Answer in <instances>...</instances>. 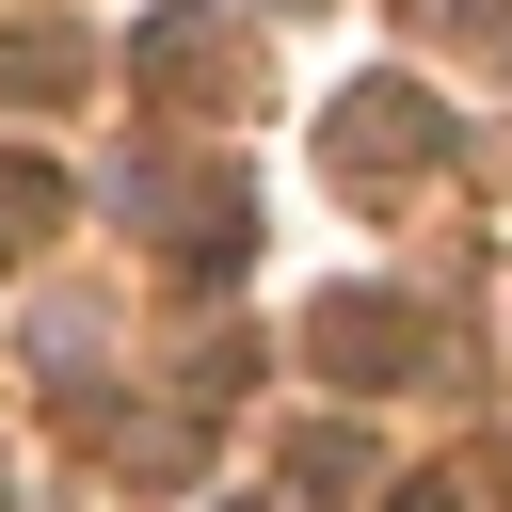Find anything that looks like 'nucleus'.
Returning <instances> with one entry per match:
<instances>
[{
	"label": "nucleus",
	"instance_id": "nucleus-8",
	"mask_svg": "<svg viewBox=\"0 0 512 512\" xmlns=\"http://www.w3.org/2000/svg\"><path fill=\"white\" fill-rule=\"evenodd\" d=\"M288 496H384L368 432H288Z\"/></svg>",
	"mask_w": 512,
	"mask_h": 512
},
{
	"label": "nucleus",
	"instance_id": "nucleus-1",
	"mask_svg": "<svg viewBox=\"0 0 512 512\" xmlns=\"http://www.w3.org/2000/svg\"><path fill=\"white\" fill-rule=\"evenodd\" d=\"M448 160V112L416 96V80H352L336 96V192H400V176H432Z\"/></svg>",
	"mask_w": 512,
	"mask_h": 512
},
{
	"label": "nucleus",
	"instance_id": "nucleus-11",
	"mask_svg": "<svg viewBox=\"0 0 512 512\" xmlns=\"http://www.w3.org/2000/svg\"><path fill=\"white\" fill-rule=\"evenodd\" d=\"M496 496H512V448H496Z\"/></svg>",
	"mask_w": 512,
	"mask_h": 512
},
{
	"label": "nucleus",
	"instance_id": "nucleus-2",
	"mask_svg": "<svg viewBox=\"0 0 512 512\" xmlns=\"http://www.w3.org/2000/svg\"><path fill=\"white\" fill-rule=\"evenodd\" d=\"M128 208L176 240V272H192V288H224V272L256 256V176H144Z\"/></svg>",
	"mask_w": 512,
	"mask_h": 512
},
{
	"label": "nucleus",
	"instance_id": "nucleus-12",
	"mask_svg": "<svg viewBox=\"0 0 512 512\" xmlns=\"http://www.w3.org/2000/svg\"><path fill=\"white\" fill-rule=\"evenodd\" d=\"M0 512H16V464H0Z\"/></svg>",
	"mask_w": 512,
	"mask_h": 512
},
{
	"label": "nucleus",
	"instance_id": "nucleus-4",
	"mask_svg": "<svg viewBox=\"0 0 512 512\" xmlns=\"http://www.w3.org/2000/svg\"><path fill=\"white\" fill-rule=\"evenodd\" d=\"M80 80H96V32H64V16H16V32H0V96H16V112H64Z\"/></svg>",
	"mask_w": 512,
	"mask_h": 512
},
{
	"label": "nucleus",
	"instance_id": "nucleus-5",
	"mask_svg": "<svg viewBox=\"0 0 512 512\" xmlns=\"http://www.w3.org/2000/svg\"><path fill=\"white\" fill-rule=\"evenodd\" d=\"M128 80H144V96H208V80H224V32H208L192 0H160V16L128 32Z\"/></svg>",
	"mask_w": 512,
	"mask_h": 512
},
{
	"label": "nucleus",
	"instance_id": "nucleus-7",
	"mask_svg": "<svg viewBox=\"0 0 512 512\" xmlns=\"http://www.w3.org/2000/svg\"><path fill=\"white\" fill-rule=\"evenodd\" d=\"M96 432H112L128 480H192V464H208V416H96Z\"/></svg>",
	"mask_w": 512,
	"mask_h": 512
},
{
	"label": "nucleus",
	"instance_id": "nucleus-9",
	"mask_svg": "<svg viewBox=\"0 0 512 512\" xmlns=\"http://www.w3.org/2000/svg\"><path fill=\"white\" fill-rule=\"evenodd\" d=\"M416 16H432L448 48H512V0H416Z\"/></svg>",
	"mask_w": 512,
	"mask_h": 512
},
{
	"label": "nucleus",
	"instance_id": "nucleus-6",
	"mask_svg": "<svg viewBox=\"0 0 512 512\" xmlns=\"http://www.w3.org/2000/svg\"><path fill=\"white\" fill-rule=\"evenodd\" d=\"M64 208H80V192H64V160H32V144H0V240L32 256V240H64Z\"/></svg>",
	"mask_w": 512,
	"mask_h": 512
},
{
	"label": "nucleus",
	"instance_id": "nucleus-3",
	"mask_svg": "<svg viewBox=\"0 0 512 512\" xmlns=\"http://www.w3.org/2000/svg\"><path fill=\"white\" fill-rule=\"evenodd\" d=\"M304 352H320L336 384H384V368H448V336H432L416 304H384V288H336V304L304 320Z\"/></svg>",
	"mask_w": 512,
	"mask_h": 512
},
{
	"label": "nucleus",
	"instance_id": "nucleus-10",
	"mask_svg": "<svg viewBox=\"0 0 512 512\" xmlns=\"http://www.w3.org/2000/svg\"><path fill=\"white\" fill-rule=\"evenodd\" d=\"M368 512H464V496H448V480H384Z\"/></svg>",
	"mask_w": 512,
	"mask_h": 512
}]
</instances>
